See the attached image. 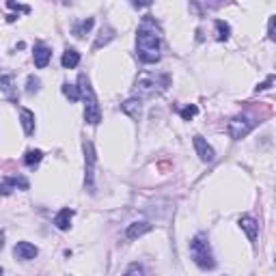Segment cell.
Segmentation results:
<instances>
[{"label":"cell","instance_id":"obj_1","mask_svg":"<svg viewBox=\"0 0 276 276\" xmlns=\"http://www.w3.org/2000/svg\"><path fill=\"white\" fill-rule=\"evenodd\" d=\"M136 52L143 63L160 61V30L155 28L153 20L145 18L136 32Z\"/></svg>","mask_w":276,"mask_h":276},{"label":"cell","instance_id":"obj_15","mask_svg":"<svg viewBox=\"0 0 276 276\" xmlns=\"http://www.w3.org/2000/svg\"><path fill=\"white\" fill-rule=\"evenodd\" d=\"M72 218H74V209L63 207L61 212L56 214V218H54V225H56V229L67 231V229H69V223H72Z\"/></svg>","mask_w":276,"mask_h":276},{"label":"cell","instance_id":"obj_23","mask_svg":"<svg viewBox=\"0 0 276 276\" xmlns=\"http://www.w3.org/2000/svg\"><path fill=\"white\" fill-rule=\"evenodd\" d=\"M26 93L28 95H32V93H37V91H39V86H41V80L37 78V75H28V80H26Z\"/></svg>","mask_w":276,"mask_h":276},{"label":"cell","instance_id":"obj_25","mask_svg":"<svg viewBox=\"0 0 276 276\" xmlns=\"http://www.w3.org/2000/svg\"><path fill=\"white\" fill-rule=\"evenodd\" d=\"M197 112H199V108L194 104H190V106L181 108V119H183V121H190L192 117H197Z\"/></svg>","mask_w":276,"mask_h":276},{"label":"cell","instance_id":"obj_7","mask_svg":"<svg viewBox=\"0 0 276 276\" xmlns=\"http://www.w3.org/2000/svg\"><path fill=\"white\" fill-rule=\"evenodd\" d=\"M37 246L35 244H30V242H18L13 248V255L15 259H22V261H30V259H35L37 257Z\"/></svg>","mask_w":276,"mask_h":276},{"label":"cell","instance_id":"obj_28","mask_svg":"<svg viewBox=\"0 0 276 276\" xmlns=\"http://www.w3.org/2000/svg\"><path fill=\"white\" fill-rule=\"evenodd\" d=\"M268 35H270V39H276V35H274V18H270V24H268Z\"/></svg>","mask_w":276,"mask_h":276},{"label":"cell","instance_id":"obj_8","mask_svg":"<svg viewBox=\"0 0 276 276\" xmlns=\"http://www.w3.org/2000/svg\"><path fill=\"white\" fill-rule=\"evenodd\" d=\"M194 149H197L199 158H201L203 162H212L216 158L212 145H207V140H205L203 136H194Z\"/></svg>","mask_w":276,"mask_h":276},{"label":"cell","instance_id":"obj_9","mask_svg":"<svg viewBox=\"0 0 276 276\" xmlns=\"http://www.w3.org/2000/svg\"><path fill=\"white\" fill-rule=\"evenodd\" d=\"M15 188L28 190V179H24V177H7V179L0 183V194H11Z\"/></svg>","mask_w":276,"mask_h":276},{"label":"cell","instance_id":"obj_27","mask_svg":"<svg viewBox=\"0 0 276 276\" xmlns=\"http://www.w3.org/2000/svg\"><path fill=\"white\" fill-rule=\"evenodd\" d=\"M272 82H274V75H268L266 82H261V84L257 86V91H266V89H270V84H272Z\"/></svg>","mask_w":276,"mask_h":276},{"label":"cell","instance_id":"obj_22","mask_svg":"<svg viewBox=\"0 0 276 276\" xmlns=\"http://www.w3.org/2000/svg\"><path fill=\"white\" fill-rule=\"evenodd\" d=\"M63 93H65V97H69L72 101H78V100H80V89H78L75 84L65 82V84H63Z\"/></svg>","mask_w":276,"mask_h":276},{"label":"cell","instance_id":"obj_10","mask_svg":"<svg viewBox=\"0 0 276 276\" xmlns=\"http://www.w3.org/2000/svg\"><path fill=\"white\" fill-rule=\"evenodd\" d=\"M50 58H52V50H50V48H46V46H37L35 52H32V61H35V67H39V69L48 67Z\"/></svg>","mask_w":276,"mask_h":276},{"label":"cell","instance_id":"obj_26","mask_svg":"<svg viewBox=\"0 0 276 276\" xmlns=\"http://www.w3.org/2000/svg\"><path fill=\"white\" fill-rule=\"evenodd\" d=\"M7 7L9 9H15V11H22V13H28V11H30V7H26V4H18V2H13V0H9Z\"/></svg>","mask_w":276,"mask_h":276},{"label":"cell","instance_id":"obj_29","mask_svg":"<svg viewBox=\"0 0 276 276\" xmlns=\"http://www.w3.org/2000/svg\"><path fill=\"white\" fill-rule=\"evenodd\" d=\"M4 246V242H2V235H0V248H2Z\"/></svg>","mask_w":276,"mask_h":276},{"label":"cell","instance_id":"obj_17","mask_svg":"<svg viewBox=\"0 0 276 276\" xmlns=\"http://www.w3.org/2000/svg\"><path fill=\"white\" fill-rule=\"evenodd\" d=\"M110 39H115V30L110 28V26H101V30H100V37H97V41H95V50L97 48H101V46H106Z\"/></svg>","mask_w":276,"mask_h":276},{"label":"cell","instance_id":"obj_3","mask_svg":"<svg viewBox=\"0 0 276 276\" xmlns=\"http://www.w3.org/2000/svg\"><path fill=\"white\" fill-rule=\"evenodd\" d=\"M171 78L166 74H149V72H143L138 74L136 78V93L145 95V97H151L155 93H162V91H166V86H169Z\"/></svg>","mask_w":276,"mask_h":276},{"label":"cell","instance_id":"obj_2","mask_svg":"<svg viewBox=\"0 0 276 276\" xmlns=\"http://www.w3.org/2000/svg\"><path fill=\"white\" fill-rule=\"evenodd\" d=\"M78 89H80V97L84 100V119L91 125H97L101 121V110H100V104H97V97L93 93V86H91L89 78L84 74L78 75Z\"/></svg>","mask_w":276,"mask_h":276},{"label":"cell","instance_id":"obj_18","mask_svg":"<svg viewBox=\"0 0 276 276\" xmlns=\"http://www.w3.org/2000/svg\"><path fill=\"white\" fill-rule=\"evenodd\" d=\"M41 158H43V153L39 149H30V151H26V155H24V164L28 166V169H35L41 162Z\"/></svg>","mask_w":276,"mask_h":276},{"label":"cell","instance_id":"obj_6","mask_svg":"<svg viewBox=\"0 0 276 276\" xmlns=\"http://www.w3.org/2000/svg\"><path fill=\"white\" fill-rule=\"evenodd\" d=\"M84 155H86V177H84V183L89 188H93V169H95V151H93V145L91 140H84Z\"/></svg>","mask_w":276,"mask_h":276},{"label":"cell","instance_id":"obj_14","mask_svg":"<svg viewBox=\"0 0 276 276\" xmlns=\"http://www.w3.org/2000/svg\"><path fill=\"white\" fill-rule=\"evenodd\" d=\"M20 121H22V127H24L26 136L35 134V115H32L28 108H22L20 110Z\"/></svg>","mask_w":276,"mask_h":276},{"label":"cell","instance_id":"obj_16","mask_svg":"<svg viewBox=\"0 0 276 276\" xmlns=\"http://www.w3.org/2000/svg\"><path fill=\"white\" fill-rule=\"evenodd\" d=\"M78 63H80V52H78V50H74V48L65 50L63 58H61V65H63L65 69H74V67H78Z\"/></svg>","mask_w":276,"mask_h":276},{"label":"cell","instance_id":"obj_24","mask_svg":"<svg viewBox=\"0 0 276 276\" xmlns=\"http://www.w3.org/2000/svg\"><path fill=\"white\" fill-rule=\"evenodd\" d=\"M123 276H147V272H145V268L140 266V263H132V266L125 270V274Z\"/></svg>","mask_w":276,"mask_h":276},{"label":"cell","instance_id":"obj_11","mask_svg":"<svg viewBox=\"0 0 276 276\" xmlns=\"http://www.w3.org/2000/svg\"><path fill=\"white\" fill-rule=\"evenodd\" d=\"M151 229H153V225H149V223H132L125 231V237L127 240H138V237H143L145 233H149Z\"/></svg>","mask_w":276,"mask_h":276},{"label":"cell","instance_id":"obj_5","mask_svg":"<svg viewBox=\"0 0 276 276\" xmlns=\"http://www.w3.org/2000/svg\"><path fill=\"white\" fill-rule=\"evenodd\" d=\"M252 127H255V121H251L248 117H233L229 121V125H226V132H229L231 138L240 140V138H244Z\"/></svg>","mask_w":276,"mask_h":276},{"label":"cell","instance_id":"obj_20","mask_svg":"<svg viewBox=\"0 0 276 276\" xmlns=\"http://www.w3.org/2000/svg\"><path fill=\"white\" fill-rule=\"evenodd\" d=\"M214 26H216V30H218V41H226L229 39V35H231V28H229V24L226 22H223V20H216L214 22Z\"/></svg>","mask_w":276,"mask_h":276},{"label":"cell","instance_id":"obj_4","mask_svg":"<svg viewBox=\"0 0 276 276\" xmlns=\"http://www.w3.org/2000/svg\"><path fill=\"white\" fill-rule=\"evenodd\" d=\"M190 255L194 259V263H197L199 268H203V270H212L216 266L212 246H209V240H207V235H205V233H199V235L192 237Z\"/></svg>","mask_w":276,"mask_h":276},{"label":"cell","instance_id":"obj_12","mask_svg":"<svg viewBox=\"0 0 276 276\" xmlns=\"http://www.w3.org/2000/svg\"><path fill=\"white\" fill-rule=\"evenodd\" d=\"M240 226L246 231L248 240L251 242H257V233H259V225L255 218H251V216H242L240 218Z\"/></svg>","mask_w":276,"mask_h":276},{"label":"cell","instance_id":"obj_21","mask_svg":"<svg viewBox=\"0 0 276 276\" xmlns=\"http://www.w3.org/2000/svg\"><path fill=\"white\" fill-rule=\"evenodd\" d=\"M0 91L13 97V75H11V74L0 75Z\"/></svg>","mask_w":276,"mask_h":276},{"label":"cell","instance_id":"obj_30","mask_svg":"<svg viewBox=\"0 0 276 276\" xmlns=\"http://www.w3.org/2000/svg\"><path fill=\"white\" fill-rule=\"evenodd\" d=\"M0 276H4V270L2 268H0Z\"/></svg>","mask_w":276,"mask_h":276},{"label":"cell","instance_id":"obj_13","mask_svg":"<svg viewBox=\"0 0 276 276\" xmlns=\"http://www.w3.org/2000/svg\"><path fill=\"white\" fill-rule=\"evenodd\" d=\"M121 110L132 117L134 121H138L140 115H143V104H140V100H127L121 104Z\"/></svg>","mask_w":276,"mask_h":276},{"label":"cell","instance_id":"obj_19","mask_svg":"<svg viewBox=\"0 0 276 276\" xmlns=\"http://www.w3.org/2000/svg\"><path fill=\"white\" fill-rule=\"evenodd\" d=\"M93 24H95V20H93V18H86V20H82L80 24H75V26H74V35H75V37H84L86 32H89L91 28H93Z\"/></svg>","mask_w":276,"mask_h":276}]
</instances>
